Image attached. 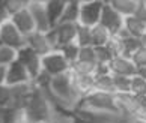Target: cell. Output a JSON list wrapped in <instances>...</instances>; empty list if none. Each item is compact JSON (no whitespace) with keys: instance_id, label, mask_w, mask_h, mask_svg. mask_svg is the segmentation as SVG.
I'll return each instance as SVG.
<instances>
[{"instance_id":"cell-27","label":"cell","mask_w":146,"mask_h":123,"mask_svg":"<svg viewBox=\"0 0 146 123\" xmlns=\"http://www.w3.org/2000/svg\"><path fill=\"white\" fill-rule=\"evenodd\" d=\"M0 108H12V90L9 86H0Z\"/></svg>"},{"instance_id":"cell-12","label":"cell","mask_w":146,"mask_h":123,"mask_svg":"<svg viewBox=\"0 0 146 123\" xmlns=\"http://www.w3.org/2000/svg\"><path fill=\"white\" fill-rule=\"evenodd\" d=\"M11 23L17 27V30L24 36V38L29 36V35H32L33 32H36L35 21H33V18H32V15H30L27 8H24L23 11L14 14L12 17H11Z\"/></svg>"},{"instance_id":"cell-6","label":"cell","mask_w":146,"mask_h":123,"mask_svg":"<svg viewBox=\"0 0 146 123\" xmlns=\"http://www.w3.org/2000/svg\"><path fill=\"white\" fill-rule=\"evenodd\" d=\"M17 62H20L24 66V69L27 71L30 80H33L39 75L42 71V65H41V57L36 54L35 51H32L29 47H24L18 50L17 53Z\"/></svg>"},{"instance_id":"cell-19","label":"cell","mask_w":146,"mask_h":123,"mask_svg":"<svg viewBox=\"0 0 146 123\" xmlns=\"http://www.w3.org/2000/svg\"><path fill=\"white\" fill-rule=\"evenodd\" d=\"M90 38H92V47H102L110 41V33L107 32L101 24H96L95 27L90 29Z\"/></svg>"},{"instance_id":"cell-4","label":"cell","mask_w":146,"mask_h":123,"mask_svg":"<svg viewBox=\"0 0 146 123\" xmlns=\"http://www.w3.org/2000/svg\"><path fill=\"white\" fill-rule=\"evenodd\" d=\"M41 65L42 71L47 72L51 78L71 71V65L66 62V59L62 56L60 51H51L47 56L41 57Z\"/></svg>"},{"instance_id":"cell-16","label":"cell","mask_w":146,"mask_h":123,"mask_svg":"<svg viewBox=\"0 0 146 123\" xmlns=\"http://www.w3.org/2000/svg\"><path fill=\"white\" fill-rule=\"evenodd\" d=\"M123 27L128 30V33L133 38L140 39L146 33V21H142L136 17H127L123 18Z\"/></svg>"},{"instance_id":"cell-21","label":"cell","mask_w":146,"mask_h":123,"mask_svg":"<svg viewBox=\"0 0 146 123\" xmlns=\"http://www.w3.org/2000/svg\"><path fill=\"white\" fill-rule=\"evenodd\" d=\"M119 42H121V54L119 56H123L128 59H131L134 53L140 48V39L133 38V36H129V38L123 39V41H119Z\"/></svg>"},{"instance_id":"cell-33","label":"cell","mask_w":146,"mask_h":123,"mask_svg":"<svg viewBox=\"0 0 146 123\" xmlns=\"http://www.w3.org/2000/svg\"><path fill=\"white\" fill-rule=\"evenodd\" d=\"M9 20H11V15L6 9V3H5V0H0V24L6 23Z\"/></svg>"},{"instance_id":"cell-30","label":"cell","mask_w":146,"mask_h":123,"mask_svg":"<svg viewBox=\"0 0 146 123\" xmlns=\"http://www.w3.org/2000/svg\"><path fill=\"white\" fill-rule=\"evenodd\" d=\"M131 60L134 63V66H136L137 69H142V68H146V50L145 48L140 47L139 50L133 54Z\"/></svg>"},{"instance_id":"cell-39","label":"cell","mask_w":146,"mask_h":123,"mask_svg":"<svg viewBox=\"0 0 146 123\" xmlns=\"http://www.w3.org/2000/svg\"><path fill=\"white\" fill-rule=\"evenodd\" d=\"M47 123H60V122H57V120H53V122H47Z\"/></svg>"},{"instance_id":"cell-38","label":"cell","mask_w":146,"mask_h":123,"mask_svg":"<svg viewBox=\"0 0 146 123\" xmlns=\"http://www.w3.org/2000/svg\"><path fill=\"white\" fill-rule=\"evenodd\" d=\"M133 123H146V122H142V120H133Z\"/></svg>"},{"instance_id":"cell-22","label":"cell","mask_w":146,"mask_h":123,"mask_svg":"<svg viewBox=\"0 0 146 123\" xmlns=\"http://www.w3.org/2000/svg\"><path fill=\"white\" fill-rule=\"evenodd\" d=\"M75 44L80 48L92 47V38H90V29L84 26L77 24V36H75Z\"/></svg>"},{"instance_id":"cell-37","label":"cell","mask_w":146,"mask_h":123,"mask_svg":"<svg viewBox=\"0 0 146 123\" xmlns=\"http://www.w3.org/2000/svg\"><path fill=\"white\" fill-rule=\"evenodd\" d=\"M0 123H3V108H0Z\"/></svg>"},{"instance_id":"cell-31","label":"cell","mask_w":146,"mask_h":123,"mask_svg":"<svg viewBox=\"0 0 146 123\" xmlns=\"http://www.w3.org/2000/svg\"><path fill=\"white\" fill-rule=\"evenodd\" d=\"M77 60H84V62H95V51H94V47H86V48H80V53H78V59Z\"/></svg>"},{"instance_id":"cell-20","label":"cell","mask_w":146,"mask_h":123,"mask_svg":"<svg viewBox=\"0 0 146 123\" xmlns=\"http://www.w3.org/2000/svg\"><path fill=\"white\" fill-rule=\"evenodd\" d=\"M95 69H96L95 62L77 60L71 65V72L74 75H95Z\"/></svg>"},{"instance_id":"cell-9","label":"cell","mask_w":146,"mask_h":123,"mask_svg":"<svg viewBox=\"0 0 146 123\" xmlns=\"http://www.w3.org/2000/svg\"><path fill=\"white\" fill-rule=\"evenodd\" d=\"M27 9H29L33 21H35L36 32L47 33L51 27H50V23H48V17H47V11H45L44 2H42V0H32V2H29Z\"/></svg>"},{"instance_id":"cell-13","label":"cell","mask_w":146,"mask_h":123,"mask_svg":"<svg viewBox=\"0 0 146 123\" xmlns=\"http://www.w3.org/2000/svg\"><path fill=\"white\" fill-rule=\"evenodd\" d=\"M26 47H29L32 51H35L39 57H44L53 51L51 45L48 44L47 35L41 33V32H33L32 35L26 36Z\"/></svg>"},{"instance_id":"cell-25","label":"cell","mask_w":146,"mask_h":123,"mask_svg":"<svg viewBox=\"0 0 146 123\" xmlns=\"http://www.w3.org/2000/svg\"><path fill=\"white\" fill-rule=\"evenodd\" d=\"M57 51H60L62 56L66 59V62L69 63V65H72V63H75V62H77V59H78L80 47L75 44V42H72V44H68V45L62 47L60 50H57Z\"/></svg>"},{"instance_id":"cell-35","label":"cell","mask_w":146,"mask_h":123,"mask_svg":"<svg viewBox=\"0 0 146 123\" xmlns=\"http://www.w3.org/2000/svg\"><path fill=\"white\" fill-rule=\"evenodd\" d=\"M137 77L143 78L146 81V68H142V69H137Z\"/></svg>"},{"instance_id":"cell-32","label":"cell","mask_w":146,"mask_h":123,"mask_svg":"<svg viewBox=\"0 0 146 123\" xmlns=\"http://www.w3.org/2000/svg\"><path fill=\"white\" fill-rule=\"evenodd\" d=\"M133 17H136L142 21H146V2L145 0H139L137 9H136V12H134Z\"/></svg>"},{"instance_id":"cell-3","label":"cell","mask_w":146,"mask_h":123,"mask_svg":"<svg viewBox=\"0 0 146 123\" xmlns=\"http://www.w3.org/2000/svg\"><path fill=\"white\" fill-rule=\"evenodd\" d=\"M102 6H104L102 0H86V2H80L78 24L84 26V27H89V29L100 24Z\"/></svg>"},{"instance_id":"cell-14","label":"cell","mask_w":146,"mask_h":123,"mask_svg":"<svg viewBox=\"0 0 146 123\" xmlns=\"http://www.w3.org/2000/svg\"><path fill=\"white\" fill-rule=\"evenodd\" d=\"M45 5V11H47V17H48V23L50 27H56L60 21V17L66 6V0H47L44 2Z\"/></svg>"},{"instance_id":"cell-26","label":"cell","mask_w":146,"mask_h":123,"mask_svg":"<svg viewBox=\"0 0 146 123\" xmlns=\"http://www.w3.org/2000/svg\"><path fill=\"white\" fill-rule=\"evenodd\" d=\"M113 81H115L116 95H122V93H129L131 92V78L113 77Z\"/></svg>"},{"instance_id":"cell-2","label":"cell","mask_w":146,"mask_h":123,"mask_svg":"<svg viewBox=\"0 0 146 123\" xmlns=\"http://www.w3.org/2000/svg\"><path fill=\"white\" fill-rule=\"evenodd\" d=\"M75 108H82V110L89 111V113H101V114H110V116H121L116 95L104 93V92H96V90H92L90 93L83 96L82 101L77 104Z\"/></svg>"},{"instance_id":"cell-11","label":"cell","mask_w":146,"mask_h":123,"mask_svg":"<svg viewBox=\"0 0 146 123\" xmlns=\"http://www.w3.org/2000/svg\"><path fill=\"white\" fill-rule=\"evenodd\" d=\"M27 83H32V80L29 77L27 71H26L24 66L20 62L15 60L14 63H11L6 68V80H5V84L6 86L14 87V86L27 84Z\"/></svg>"},{"instance_id":"cell-10","label":"cell","mask_w":146,"mask_h":123,"mask_svg":"<svg viewBox=\"0 0 146 123\" xmlns=\"http://www.w3.org/2000/svg\"><path fill=\"white\" fill-rule=\"evenodd\" d=\"M56 35V51L62 47L75 42L77 36V24L75 23H59L56 27H53Z\"/></svg>"},{"instance_id":"cell-17","label":"cell","mask_w":146,"mask_h":123,"mask_svg":"<svg viewBox=\"0 0 146 123\" xmlns=\"http://www.w3.org/2000/svg\"><path fill=\"white\" fill-rule=\"evenodd\" d=\"M78 15H80V2L78 0H68L59 23H75V24H78Z\"/></svg>"},{"instance_id":"cell-23","label":"cell","mask_w":146,"mask_h":123,"mask_svg":"<svg viewBox=\"0 0 146 123\" xmlns=\"http://www.w3.org/2000/svg\"><path fill=\"white\" fill-rule=\"evenodd\" d=\"M17 50L14 48H9L6 45H2L0 44V66H5L8 68L11 63H14L17 60Z\"/></svg>"},{"instance_id":"cell-8","label":"cell","mask_w":146,"mask_h":123,"mask_svg":"<svg viewBox=\"0 0 146 123\" xmlns=\"http://www.w3.org/2000/svg\"><path fill=\"white\" fill-rule=\"evenodd\" d=\"M109 71L113 77L133 78L137 75V68L134 66L131 59L123 56H115L109 63Z\"/></svg>"},{"instance_id":"cell-5","label":"cell","mask_w":146,"mask_h":123,"mask_svg":"<svg viewBox=\"0 0 146 123\" xmlns=\"http://www.w3.org/2000/svg\"><path fill=\"white\" fill-rule=\"evenodd\" d=\"M0 44L6 45L9 48H14L17 51L26 47V38L11 23V20L0 24Z\"/></svg>"},{"instance_id":"cell-36","label":"cell","mask_w":146,"mask_h":123,"mask_svg":"<svg viewBox=\"0 0 146 123\" xmlns=\"http://www.w3.org/2000/svg\"><path fill=\"white\" fill-rule=\"evenodd\" d=\"M140 47H142V48H145V50H146V33L142 36V38H140Z\"/></svg>"},{"instance_id":"cell-34","label":"cell","mask_w":146,"mask_h":123,"mask_svg":"<svg viewBox=\"0 0 146 123\" xmlns=\"http://www.w3.org/2000/svg\"><path fill=\"white\" fill-rule=\"evenodd\" d=\"M5 80H6V68L0 66V86L5 84Z\"/></svg>"},{"instance_id":"cell-28","label":"cell","mask_w":146,"mask_h":123,"mask_svg":"<svg viewBox=\"0 0 146 123\" xmlns=\"http://www.w3.org/2000/svg\"><path fill=\"white\" fill-rule=\"evenodd\" d=\"M131 95L134 96H143L146 95V81L140 77H133L131 78Z\"/></svg>"},{"instance_id":"cell-7","label":"cell","mask_w":146,"mask_h":123,"mask_svg":"<svg viewBox=\"0 0 146 123\" xmlns=\"http://www.w3.org/2000/svg\"><path fill=\"white\" fill-rule=\"evenodd\" d=\"M100 24L109 32L110 36L113 38V36L123 27V17H121V15L110 6L109 2H104L101 18H100Z\"/></svg>"},{"instance_id":"cell-15","label":"cell","mask_w":146,"mask_h":123,"mask_svg":"<svg viewBox=\"0 0 146 123\" xmlns=\"http://www.w3.org/2000/svg\"><path fill=\"white\" fill-rule=\"evenodd\" d=\"M109 5L121 17H133L137 9L139 0H109Z\"/></svg>"},{"instance_id":"cell-1","label":"cell","mask_w":146,"mask_h":123,"mask_svg":"<svg viewBox=\"0 0 146 123\" xmlns=\"http://www.w3.org/2000/svg\"><path fill=\"white\" fill-rule=\"evenodd\" d=\"M21 113H23L24 123H47L56 120L54 110H53L50 101L42 90L36 87L33 89Z\"/></svg>"},{"instance_id":"cell-29","label":"cell","mask_w":146,"mask_h":123,"mask_svg":"<svg viewBox=\"0 0 146 123\" xmlns=\"http://www.w3.org/2000/svg\"><path fill=\"white\" fill-rule=\"evenodd\" d=\"M5 3H6V9L11 17L29 6V0H5Z\"/></svg>"},{"instance_id":"cell-18","label":"cell","mask_w":146,"mask_h":123,"mask_svg":"<svg viewBox=\"0 0 146 123\" xmlns=\"http://www.w3.org/2000/svg\"><path fill=\"white\" fill-rule=\"evenodd\" d=\"M94 90H96V92H104V93L116 95V90H115V81H113V75H111V74L95 77Z\"/></svg>"},{"instance_id":"cell-24","label":"cell","mask_w":146,"mask_h":123,"mask_svg":"<svg viewBox=\"0 0 146 123\" xmlns=\"http://www.w3.org/2000/svg\"><path fill=\"white\" fill-rule=\"evenodd\" d=\"M95 51V60H96V65H109L110 60L115 54L110 51V48L107 45H102V47H95L94 48Z\"/></svg>"}]
</instances>
